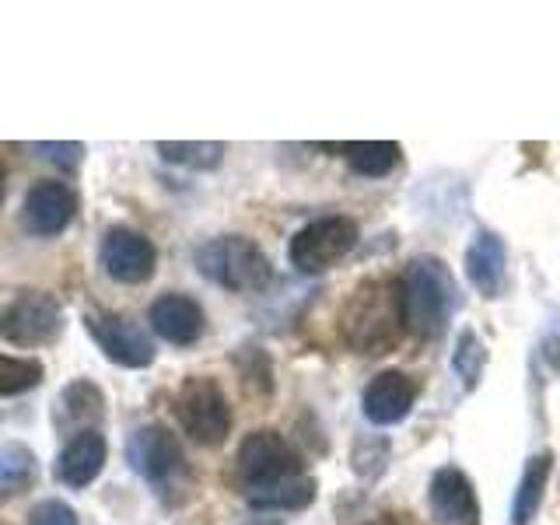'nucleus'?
Returning <instances> with one entry per match:
<instances>
[{"label":"nucleus","mask_w":560,"mask_h":525,"mask_svg":"<svg viewBox=\"0 0 560 525\" xmlns=\"http://www.w3.org/2000/svg\"><path fill=\"white\" fill-rule=\"evenodd\" d=\"M402 332L407 323H402L399 277H368L347 294L340 308V340L347 350L364 358L389 354Z\"/></svg>","instance_id":"nucleus-1"},{"label":"nucleus","mask_w":560,"mask_h":525,"mask_svg":"<svg viewBox=\"0 0 560 525\" xmlns=\"http://www.w3.org/2000/svg\"><path fill=\"white\" fill-rule=\"evenodd\" d=\"M399 298H402V323H407V332H413V337L424 343L445 337L452 312L459 305L448 267L434 256H417L402 267Z\"/></svg>","instance_id":"nucleus-2"},{"label":"nucleus","mask_w":560,"mask_h":525,"mask_svg":"<svg viewBox=\"0 0 560 525\" xmlns=\"http://www.w3.org/2000/svg\"><path fill=\"white\" fill-rule=\"evenodd\" d=\"M294 477H305V463L280 431L256 428L242 438L235 452V487L245 501L270 494Z\"/></svg>","instance_id":"nucleus-3"},{"label":"nucleus","mask_w":560,"mask_h":525,"mask_svg":"<svg viewBox=\"0 0 560 525\" xmlns=\"http://www.w3.org/2000/svg\"><path fill=\"white\" fill-rule=\"evenodd\" d=\"M197 270L210 284L235 294H256L273 284V262L259 242L245 235H218L197 249Z\"/></svg>","instance_id":"nucleus-4"},{"label":"nucleus","mask_w":560,"mask_h":525,"mask_svg":"<svg viewBox=\"0 0 560 525\" xmlns=\"http://www.w3.org/2000/svg\"><path fill=\"white\" fill-rule=\"evenodd\" d=\"M175 420H179L183 434H189L192 442L203 445V448H218L228 442L235 424V413H232V402H228L224 389L218 378L210 375H189L179 393H175Z\"/></svg>","instance_id":"nucleus-5"},{"label":"nucleus","mask_w":560,"mask_h":525,"mask_svg":"<svg viewBox=\"0 0 560 525\" xmlns=\"http://www.w3.org/2000/svg\"><path fill=\"white\" fill-rule=\"evenodd\" d=\"M361 238V228L354 218L347 214H326L315 218L305 228H298L288 245V259L298 273H326L337 267L340 259L354 253V245Z\"/></svg>","instance_id":"nucleus-6"},{"label":"nucleus","mask_w":560,"mask_h":525,"mask_svg":"<svg viewBox=\"0 0 560 525\" xmlns=\"http://www.w3.org/2000/svg\"><path fill=\"white\" fill-rule=\"evenodd\" d=\"M63 332V305L46 291H22L0 305V340L11 347H46Z\"/></svg>","instance_id":"nucleus-7"},{"label":"nucleus","mask_w":560,"mask_h":525,"mask_svg":"<svg viewBox=\"0 0 560 525\" xmlns=\"http://www.w3.org/2000/svg\"><path fill=\"white\" fill-rule=\"evenodd\" d=\"M84 329L113 364H119V368H151L154 364L158 350H154L151 332L137 319H130V315L92 308V312H84Z\"/></svg>","instance_id":"nucleus-8"},{"label":"nucleus","mask_w":560,"mask_h":525,"mask_svg":"<svg viewBox=\"0 0 560 525\" xmlns=\"http://www.w3.org/2000/svg\"><path fill=\"white\" fill-rule=\"evenodd\" d=\"M127 463L140 480L154 487H172L179 477H186V452L165 424L137 428L127 442Z\"/></svg>","instance_id":"nucleus-9"},{"label":"nucleus","mask_w":560,"mask_h":525,"mask_svg":"<svg viewBox=\"0 0 560 525\" xmlns=\"http://www.w3.org/2000/svg\"><path fill=\"white\" fill-rule=\"evenodd\" d=\"M102 270L116 284H144L154 277L158 267V249L154 242L137 232V228H109L102 238Z\"/></svg>","instance_id":"nucleus-10"},{"label":"nucleus","mask_w":560,"mask_h":525,"mask_svg":"<svg viewBox=\"0 0 560 525\" xmlns=\"http://www.w3.org/2000/svg\"><path fill=\"white\" fill-rule=\"evenodd\" d=\"M78 218V192L60 179H43L25 192L22 224L35 238H52Z\"/></svg>","instance_id":"nucleus-11"},{"label":"nucleus","mask_w":560,"mask_h":525,"mask_svg":"<svg viewBox=\"0 0 560 525\" xmlns=\"http://www.w3.org/2000/svg\"><path fill=\"white\" fill-rule=\"evenodd\" d=\"M428 504L438 525H480V498L469 472L459 466H442L431 472Z\"/></svg>","instance_id":"nucleus-12"},{"label":"nucleus","mask_w":560,"mask_h":525,"mask_svg":"<svg viewBox=\"0 0 560 525\" xmlns=\"http://www.w3.org/2000/svg\"><path fill=\"white\" fill-rule=\"evenodd\" d=\"M417 402V382L399 372V368H385L361 393V410L368 417V424L375 428H393L399 420H407Z\"/></svg>","instance_id":"nucleus-13"},{"label":"nucleus","mask_w":560,"mask_h":525,"mask_svg":"<svg viewBox=\"0 0 560 525\" xmlns=\"http://www.w3.org/2000/svg\"><path fill=\"white\" fill-rule=\"evenodd\" d=\"M151 329L172 347H192L207 329V312L197 298H189L183 291H168L162 298H154V305L148 308Z\"/></svg>","instance_id":"nucleus-14"},{"label":"nucleus","mask_w":560,"mask_h":525,"mask_svg":"<svg viewBox=\"0 0 560 525\" xmlns=\"http://www.w3.org/2000/svg\"><path fill=\"white\" fill-rule=\"evenodd\" d=\"M466 280L472 284L480 298H501L504 291V280H508V249H504V238L490 228H477V235L469 238L466 245Z\"/></svg>","instance_id":"nucleus-15"},{"label":"nucleus","mask_w":560,"mask_h":525,"mask_svg":"<svg viewBox=\"0 0 560 525\" xmlns=\"http://www.w3.org/2000/svg\"><path fill=\"white\" fill-rule=\"evenodd\" d=\"M105 463H109V445H105V438L98 431H78L60 448L52 477H57V483H63V487L81 490L102 477Z\"/></svg>","instance_id":"nucleus-16"},{"label":"nucleus","mask_w":560,"mask_h":525,"mask_svg":"<svg viewBox=\"0 0 560 525\" xmlns=\"http://www.w3.org/2000/svg\"><path fill=\"white\" fill-rule=\"evenodd\" d=\"M550 472H553L550 448L533 452L529 459H525L515 498H512V525H529L539 515L542 498H547V487H550Z\"/></svg>","instance_id":"nucleus-17"},{"label":"nucleus","mask_w":560,"mask_h":525,"mask_svg":"<svg viewBox=\"0 0 560 525\" xmlns=\"http://www.w3.org/2000/svg\"><path fill=\"white\" fill-rule=\"evenodd\" d=\"M60 410H63V420H67L70 428L98 431L102 417H105V396H102V389L92 378H74L60 393Z\"/></svg>","instance_id":"nucleus-18"},{"label":"nucleus","mask_w":560,"mask_h":525,"mask_svg":"<svg viewBox=\"0 0 560 525\" xmlns=\"http://www.w3.org/2000/svg\"><path fill=\"white\" fill-rule=\"evenodd\" d=\"M39 480V459L35 452L22 442L0 445V501L25 494Z\"/></svg>","instance_id":"nucleus-19"},{"label":"nucleus","mask_w":560,"mask_h":525,"mask_svg":"<svg viewBox=\"0 0 560 525\" xmlns=\"http://www.w3.org/2000/svg\"><path fill=\"white\" fill-rule=\"evenodd\" d=\"M332 148L343 151L347 165L358 175H364V179H382V175H389L402 158V148L396 140H354V144H332Z\"/></svg>","instance_id":"nucleus-20"},{"label":"nucleus","mask_w":560,"mask_h":525,"mask_svg":"<svg viewBox=\"0 0 560 525\" xmlns=\"http://www.w3.org/2000/svg\"><path fill=\"white\" fill-rule=\"evenodd\" d=\"M154 151L165 158L168 165L192 168V172H210L224 162V144L221 140H158Z\"/></svg>","instance_id":"nucleus-21"},{"label":"nucleus","mask_w":560,"mask_h":525,"mask_svg":"<svg viewBox=\"0 0 560 525\" xmlns=\"http://www.w3.org/2000/svg\"><path fill=\"white\" fill-rule=\"evenodd\" d=\"M487 361H490V350L480 340V332L472 326L459 329V337H455V350H452V368H455V375H459L466 393H477V385H480V378L487 372Z\"/></svg>","instance_id":"nucleus-22"},{"label":"nucleus","mask_w":560,"mask_h":525,"mask_svg":"<svg viewBox=\"0 0 560 525\" xmlns=\"http://www.w3.org/2000/svg\"><path fill=\"white\" fill-rule=\"evenodd\" d=\"M46 368L35 358H14L0 354V396H22L43 385Z\"/></svg>","instance_id":"nucleus-23"},{"label":"nucleus","mask_w":560,"mask_h":525,"mask_svg":"<svg viewBox=\"0 0 560 525\" xmlns=\"http://www.w3.org/2000/svg\"><path fill=\"white\" fill-rule=\"evenodd\" d=\"M32 151L63 172H78L84 162V144L78 140H39V144H32Z\"/></svg>","instance_id":"nucleus-24"},{"label":"nucleus","mask_w":560,"mask_h":525,"mask_svg":"<svg viewBox=\"0 0 560 525\" xmlns=\"http://www.w3.org/2000/svg\"><path fill=\"white\" fill-rule=\"evenodd\" d=\"M238 368H242V382L249 385H259V393L262 396H270L273 393V368H270V358L262 354V350L249 347L245 354L238 358Z\"/></svg>","instance_id":"nucleus-25"},{"label":"nucleus","mask_w":560,"mask_h":525,"mask_svg":"<svg viewBox=\"0 0 560 525\" xmlns=\"http://www.w3.org/2000/svg\"><path fill=\"white\" fill-rule=\"evenodd\" d=\"M28 525H81V518H78V512L67 501L49 498V501H39V504L32 508Z\"/></svg>","instance_id":"nucleus-26"},{"label":"nucleus","mask_w":560,"mask_h":525,"mask_svg":"<svg viewBox=\"0 0 560 525\" xmlns=\"http://www.w3.org/2000/svg\"><path fill=\"white\" fill-rule=\"evenodd\" d=\"M368 525H410V522H407V515H396V512H389V515H378V518H372Z\"/></svg>","instance_id":"nucleus-27"},{"label":"nucleus","mask_w":560,"mask_h":525,"mask_svg":"<svg viewBox=\"0 0 560 525\" xmlns=\"http://www.w3.org/2000/svg\"><path fill=\"white\" fill-rule=\"evenodd\" d=\"M4 197H8V168L0 162V203H4Z\"/></svg>","instance_id":"nucleus-28"}]
</instances>
